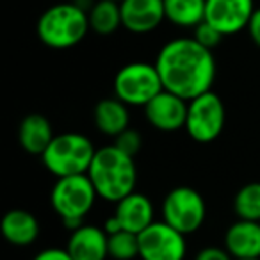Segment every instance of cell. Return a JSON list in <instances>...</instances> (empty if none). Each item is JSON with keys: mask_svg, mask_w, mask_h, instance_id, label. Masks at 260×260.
<instances>
[{"mask_svg": "<svg viewBox=\"0 0 260 260\" xmlns=\"http://www.w3.org/2000/svg\"><path fill=\"white\" fill-rule=\"evenodd\" d=\"M153 64L166 91L184 100H192L212 91L216 80V59L212 50L194 38H175L162 45Z\"/></svg>", "mask_w": 260, "mask_h": 260, "instance_id": "cell-1", "label": "cell"}, {"mask_svg": "<svg viewBox=\"0 0 260 260\" xmlns=\"http://www.w3.org/2000/svg\"><path fill=\"white\" fill-rule=\"evenodd\" d=\"M87 177L96 189L98 198L118 203L125 196L132 194L138 182L134 157L126 155L114 145L96 150L87 170Z\"/></svg>", "mask_w": 260, "mask_h": 260, "instance_id": "cell-2", "label": "cell"}, {"mask_svg": "<svg viewBox=\"0 0 260 260\" xmlns=\"http://www.w3.org/2000/svg\"><path fill=\"white\" fill-rule=\"evenodd\" d=\"M89 30L87 13L73 2H61L48 8L36 23L40 41L54 50L75 47Z\"/></svg>", "mask_w": 260, "mask_h": 260, "instance_id": "cell-3", "label": "cell"}, {"mask_svg": "<svg viewBox=\"0 0 260 260\" xmlns=\"http://www.w3.org/2000/svg\"><path fill=\"white\" fill-rule=\"evenodd\" d=\"M96 148L89 138L79 132H64L57 134L45 153L41 155L43 166L55 178L86 175L89 170Z\"/></svg>", "mask_w": 260, "mask_h": 260, "instance_id": "cell-4", "label": "cell"}, {"mask_svg": "<svg viewBox=\"0 0 260 260\" xmlns=\"http://www.w3.org/2000/svg\"><path fill=\"white\" fill-rule=\"evenodd\" d=\"M164 89L155 64L128 62L114 77V96L128 107H145Z\"/></svg>", "mask_w": 260, "mask_h": 260, "instance_id": "cell-5", "label": "cell"}, {"mask_svg": "<svg viewBox=\"0 0 260 260\" xmlns=\"http://www.w3.org/2000/svg\"><path fill=\"white\" fill-rule=\"evenodd\" d=\"M98 194L86 175L57 178L50 192V205L62 221L84 219L91 212Z\"/></svg>", "mask_w": 260, "mask_h": 260, "instance_id": "cell-6", "label": "cell"}, {"mask_svg": "<svg viewBox=\"0 0 260 260\" xmlns=\"http://www.w3.org/2000/svg\"><path fill=\"white\" fill-rule=\"evenodd\" d=\"M205 216V200L189 185H178L171 189L162 202V219L184 235L200 230Z\"/></svg>", "mask_w": 260, "mask_h": 260, "instance_id": "cell-7", "label": "cell"}, {"mask_svg": "<svg viewBox=\"0 0 260 260\" xmlns=\"http://www.w3.org/2000/svg\"><path fill=\"white\" fill-rule=\"evenodd\" d=\"M226 123L224 104L214 91L187 102L185 130L196 143H210L221 136Z\"/></svg>", "mask_w": 260, "mask_h": 260, "instance_id": "cell-8", "label": "cell"}, {"mask_svg": "<svg viewBox=\"0 0 260 260\" xmlns=\"http://www.w3.org/2000/svg\"><path fill=\"white\" fill-rule=\"evenodd\" d=\"M187 255L185 235L168 224L153 221L139 234V258L141 260H184Z\"/></svg>", "mask_w": 260, "mask_h": 260, "instance_id": "cell-9", "label": "cell"}, {"mask_svg": "<svg viewBox=\"0 0 260 260\" xmlns=\"http://www.w3.org/2000/svg\"><path fill=\"white\" fill-rule=\"evenodd\" d=\"M255 9V0H207L205 22L223 36H234L248 29Z\"/></svg>", "mask_w": 260, "mask_h": 260, "instance_id": "cell-10", "label": "cell"}, {"mask_svg": "<svg viewBox=\"0 0 260 260\" xmlns=\"http://www.w3.org/2000/svg\"><path fill=\"white\" fill-rule=\"evenodd\" d=\"M148 123L160 132H177L184 128L187 119V100L171 91L162 89L145 105Z\"/></svg>", "mask_w": 260, "mask_h": 260, "instance_id": "cell-11", "label": "cell"}, {"mask_svg": "<svg viewBox=\"0 0 260 260\" xmlns=\"http://www.w3.org/2000/svg\"><path fill=\"white\" fill-rule=\"evenodd\" d=\"M123 27L132 34H148L166 20L164 0H123Z\"/></svg>", "mask_w": 260, "mask_h": 260, "instance_id": "cell-12", "label": "cell"}, {"mask_svg": "<svg viewBox=\"0 0 260 260\" xmlns=\"http://www.w3.org/2000/svg\"><path fill=\"white\" fill-rule=\"evenodd\" d=\"M66 249L73 260H105L109 256V235L100 226L82 224L70 234Z\"/></svg>", "mask_w": 260, "mask_h": 260, "instance_id": "cell-13", "label": "cell"}, {"mask_svg": "<svg viewBox=\"0 0 260 260\" xmlns=\"http://www.w3.org/2000/svg\"><path fill=\"white\" fill-rule=\"evenodd\" d=\"M114 216L123 230L139 235L155 221L153 219L155 209H153V203L148 196L134 191L132 194L125 196L116 203Z\"/></svg>", "mask_w": 260, "mask_h": 260, "instance_id": "cell-14", "label": "cell"}, {"mask_svg": "<svg viewBox=\"0 0 260 260\" xmlns=\"http://www.w3.org/2000/svg\"><path fill=\"white\" fill-rule=\"evenodd\" d=\"M224 249L234 260L260 258V223L237 219L224 234Z\"/></svg>", "mask_w": 260, "mask_h": 260, "instance_id": "cell-15", "label": "cell"}, {"mask_svg": "<svg viewBox=\"0 0 260 260\" xmlns=\"http://www.w3.org/2000/svg\"><path fill=\"white\" fill-rule=\"evenodd\" d=\"M0 232L9 244L25 248L38 239L40 223H38L36 216L29 210L13 209L6 212L2 221H0Z\"/></svg>", "mask_w": 260, "mask_h": 260, "instance_id": "cell-16", "label": "cell"}, {"mask_svg": "<svg viewBox=\"0 0 260 260\" xmlns=\"http://www.w3.org/2000/svg\"><path fill=\"white\" fill-rule=\"evenodd\" d=\"M93 119L96 128L102 134L109 136V138H116L128 128L130 125V112L128 105L123 104L119 98H104L94 105Z\"/></svg>", "mask_w": 260, "mask_h": 260, "instance_id": "cell-17", "label": "cell"}, {"mask_svg": "<svg viewBox=\"0 0 260 260\" xmlns=\"http://www.w3.org/2000/svg\"><path fill=\"white\" fill-rule=\"evenodd\" d=\"M52 125L43 114H29L22 119L18 128L20 146L30 155H43L54 139Z\"/></svg>", "mask_w": 260, "mask_h": 260, "instance_id": "cell-18", "label": "cell"}, {"mask_svg": "<svg viewBox=\"0 0 260 260\" xmlns=\"http://www.w3.org/2000/svg\"><path fill=\"white\" fill-rule=\"evenodd\" d=\"M207 0H164L166 20L182 29H194L205 22Z\"/></svg>", "mask_w": 260, "mask_h": 260, "instance_id": "cell-19", "label": "cell"}, {"mask_svg": "<svg viewBox=\"0 0 260 260\" xmlns=\"http://www.w3.org/2000/svg\"><path fill=\"white\" fill-rule=\"evenodd\" d=\"M89 29L98 36H111L119 27H123L121 8L112 0H96L87 13Z\"/></svg>", "mask_w": 260, "mask_h": 260, "instance_id": "cell-20", "label": "cell"}, {"mask_svg": "<svg viewBox=\"0 0 260 260\" xmlns=\"http://www.w3.org/2000/svg\"><path fill=\"white\" fill-rule=\"evenodd\" d=\"M234 212L239 219L260 223V182L242 185L234 198Z\"/></svg>", "mask_w": 260, "mask_h": 260, "instance_id": "cell-21", "label": "cell"}, {"mask_svg": "<svg viewBox=\"0 0 260 260\" xmlns=\"http://www.w3.org/2000/svg\"><path fill=\"white\" fill-rule=\"evenodd\" d=\"M109 256L114 260H134L139 256V235L119 230L109 235Z\"/></svg>", "mask_w": 260, "mask_h": 260, "instance_id": "cell-22", "label": "cell"}, {"mask_svg": "<svg viewBox=\"0 0 260 260\" xmlns=\"http://www.w3.org/2000/svg\"><path fill=\"white\" fill-rule=\"evenodd\" d=\"M141 145H143L141 134H139L138 130L130 128V126L126 130H123L119 136H116L114 138L116 148H119L121 152H125L126 155H130V157H134L136 153L141 150Z\"/></svg>", "mask_w": 260, "mask_h": 260, "instance_id": "cell-23", "label": "cell"}, {"mask_svg": "<svg viewBox=\"0 0 260 260\" xmlns=\"http://www.w3.org/2000/svg\"><path fill=\"white\" fill-rule=\"evenodd\" d=\"M192 30H194L192 38H194L200 45H203L205 48H209V50H214L216 47H219V43L223 41V38H224L223 34H221L216 27L210 25L209 22H202L198 27H194Z\"/></svg>", "mask_w": 260, "mask_h": 260, "instance_id": "cell-24", "label": "cell"}, {"mask_svg": "<svg viewBox=\"0 0 260 260\" xmlns=\"http://www.w3.org/2000/svg\"><path fill=\"white\" fill-rule=\"evenodd\" d=\"M194 260H234L232 255L224 248H217V246H207V248L200 249L196 253Z\"/></svg>", "mask_w": 260, "mask_h": 260, "instance_id": "cell-25", "label": "cell"}, {"mask_svg": "<svg viewBox=\"0 0 260 260\" xmlns=\"http://www.w3.org/2000/svg\"><path fill=\"white\" fill-rule=\"evenodd\" d=\"M32 260H73V256L70 255L66 248H47L38 253Z\"/></svg>", "mask_w": 260, "mask_h": 260, "instance_id": "cell-26", "label": "cell"}, {"mask_svg": "<svg viewBox=\"0 0 260 260\" xmlns=\"http://www.w3.org/2000/svg\"><path fill=\"white\" fill-rule=\"evenodd\" d=\"M248 34L251 38V41L260 48V8L255 9L251 20L248 23Z\"/></svg>", "mask_w": 260, "mask_h": 260, "instance_id": "cell-27", "label": "cell"}, {"mask_svg": "<svg viewBox=\"0 0 260 260\" xmlns=\"http://www.w3.org/2000/svg\"><path fill=\"white\" fill-rule=\"evenodd\" d=\"M241 260H260V258H241Z\"/></svg>", "mask_w": 260, "mask_h": 260, "instance_id": "cell-28", "label": "cell"}, {"mask_svg": "<svg viewBox=\"0 0 260 260\" xmlns=\"http://www.w3.org/2000/svg\"><path fill=\"white\" fill-rule=\"evenodd\" d=\"M112 2H118V4H121V2H123V0H112Z\"/></svg>", "mask_w": 260, "mask_h": 260, "instance_id": "cell-29", "label": "cell"}]
</instances>
